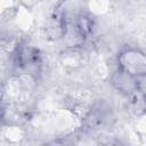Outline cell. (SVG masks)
<instances>
[{"label": "cell", "instance_id": "cell-1", "mask_svg": "<svg viewBox=\"0 0 146 146\" xmlns=\"http://www.w3.org/2000/svg\"><path fill=\"white\" fill-rule=\"evenodd\" d=\"M117 68L136 79L146 78V52L135 46L123 47L116 57Z\"/></svg>", "mask_w": 146, "mask_h": 146}, {"label": "cell", "instance_id": "cell-2", "mask_svg": "<svg viewBox=\"0 0 146 146\" xmlns=\"http://www.w3.org/2000/svg\"><path fill=\"white\" fill-rule=\"evenodd\" d=\"M111 81L116 90H119L125 95L135 94L139 89V82H140L139 79H136V78L129 75L128 73L119 70L117 67L114 71V73L112 74Z\"/></svg>", "mask_w": 146, "mask_h": 146}, {"label": "cell", "instance_id": "cell-3", "mask_svg": "<svg viewBox=\"0 0 146 146\" xmlns=\"http://www.w3.org/2000/svg\"><path fill=\"white\" fill-rule=\"evenodd\" d=\"M16 63L21 68L25 70L27 73H36L41 60L35 49L23 47L19 50L17 49Z\"/></svg>", "mask_w": 146, "mask_h": 146}]
</instances>
